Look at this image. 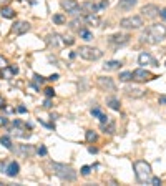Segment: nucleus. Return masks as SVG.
<instances>
[{
	"label": "nucleus",
	"mask_w": 166,
	"mask_h": 186,
	"mask_svg": "<svg viewBox=\"0 0 166 186\" xmlns=\"http://www.w3.org/2000/svg\"><path fill=\"white\" fill-rule=\"evenodd\" d=\"M164 38H166V25H163V23H153L141 35V42L150 45H156L160 42H163Z\"/></svg>",
	"instance_id": "f257e3e1"
},
{
	"label": "nucleus",
	"mask_w": 166,
	"mask_h": 186,
	"mask_svg": "<svg viewBox=\"0 0 166 186\" xmlns=\"http://www.w3.org/2000/svg\"><path fill=\"white\" fill-rule=\"evenodd\" d=\"M50 168L53 171V174H56L62 181H75L76 180V171L72 166H66V164H62V163H50Z\"/></svg>",
	"instance_id": "f03ea898"
},
{
	"label": "nucleus",
	"mask_w": 166,
	"mask_h": 186,
	"mask_svg": "<svg viewBox=\"0 0 166 186\" xmlns=\"http://www.w3.org/2000/svg\"><path fill=\"white\" fill-rule=\"evenodd\" d=\"M133 168H135L136 180H138L140 183H148V181L151 180V166L146 161H136Z\"/></svg>",
	"instance_id": "7ed1b4c3"
},
{
	"label": "nucleus",
	"mask_w": 166,
	"mask_h": 186,
	"mask_svg": "<svg viewBox=\"0 0 166 186\" xmlns=\"http://www.w3.org/2000/svg\"><path fill=\"white\" fill-rule=\"evenodd\" d=\"M78 55L83 58V60L88 62H95V60H100L103 57V52L97 47H88V45H83V47L78 48Z\"/></svg>",
	"instance_id": "20e7f679"
},
{
	"label": "nucleus",
	"mask_w": 166,
	"mask_h": 186,
	"mask_svg": "<svg viewBox=\"0 0 166 186\" xmlns=\"http://www.w3.org/2000/svg\"><path fill=\"white\" fill-rule=\"evenodd\" d=\"M120 27L126 30H138L143 27V19L140 15H131V17H125L120 20Z\"/></svg>",
	"instance_id": "39448f33"
},
{
	"label": "nucleus",
	"mask_w": 166,
	"mask_h": 186,
	"mask_svg": "<svg viewBox=\"0 0 166 186\" xmlns=\"http://www.w3.org/2000/svg\"><path fill=\"white\" fill-rule=\"evenodd\" d=\"M60 5H62V8L65 10L66 13H70V15H80V13H82V7L78 5L76 0H62Z\"/></svg>",
	"instance_id": "423d86ee"
},
{
	"label": "nucleus",
	"mask_w": 166,
	"mask_h": 186,
	"mask_svg": "<svg viewBox=\"0 0 166 186\" xmlns=\"http://www.w3.org/2000/svg\"><path fill=\"white\" fill-rule=\"evenodd\" d=\"M97 85H98V88H101L103 92H115L116 90L115 82H113V78H110V76H100V78L97 80Z\"/></svg>",
	"instance_id": "0eeeda50"
},
{
	"label": "nucleus",
	"mask_w": 166,
	"mask_h": 186,
	"mask_svg": "<svg viewBox=\"0 0 166 186\" xmlns=\"http://www.w3.org/2000/svg\"><path fill=\"white\" fill-rule=\"evenodd\" d=\"M160 7L153 5V3H148V5H144L143 8H141V13H143V17H146V19H154V17L160 15Z\"/></svg>",
	"instance_id": "6e6552de"
},
{
	"label": "nucleus",
	"mask_w": 166,
	"mask_h": 186,
	"mask_svg": "<svg viewBox=\"0 0 166 186\" xmlns=\"http://www.w3.org/2000/svg\"><path fill=\"white\" fill-rule=\"evenodd\" d=\"M153 78L154 76L144 68H136L133 72V80H136V82H146V80H153Z\"/></svg>",
	"instance_id": "1a4fd4ad"
},
{
	"label": "nucleus",
	"mask_w": 166,
	"mask_h": 186,
	"mask_svg": "<svg viewBox=\"0 0 166 186\" xmlns=\"http://www.w3.org/2000/svg\"><path fill=\"white\" fill-rule=\"evenodd\" d=\"M28 30H30V23L23 22V20H19V22H15L12 25V33H15V35H23Z\"/></svg>",
	"instance_id": "9d476101"
},
{
	"label": "nucleus",
	"mask_w": 166,
	"mask_h": 186,
	"mask_svg": "<svg viewBox=\"0 0 166 186\" xmlns=\"http://www.w3.org/2000/svg\"><path fill=\"white\" fill-rule=\"evenodd\" d=\"M130 42V35H126V33H115V35H111L110 37V43L111 45H126Z\"/></svg>",
	"instance_id": "9b49d317"
},
{
	"label": "nucleus",
	"mask_w": 166,
	"mask_h": 186,
	"mask_svg": "<svg viewBox=\"0 0 166 186\" xmlns=\"http://www.w3.org/2000/svg\"><path fill=\"white\" fill-rule=\"evenodd\" d=\"M19 171H20L19 163H17V161H10V163L5 166V171H3V173H5L7 176L13 178V176H17V174H19Z\"/></svg>",
	"instance_id": "f8f14e48"
},
{
	"label": "nucleus",
	"mask_w": 166,
	"mask_h": 186,
	"mask_svg": "<svg viewBox=\"0 0 166 186\" xmlns=\"http://www.w3.org/2000/svg\"><path fill=\"white\" fill-rule=\"evenodd\" d=\"M138 62H140V65H153V66H158V62L154 60L150 53H146V52H143V53L138 57Z\"/></svg>",
	"instance_id": "ddd939ff"
},
{
	"label": "nucleus",
	"mask_w": 166,
	"mask_h": 186,
	"mask_svg": "<svg viewBox=\"0 0 166 186\" xmlns=\"http://www.w3.org/2000/svg\"><path fill=\"white\" fill-rule=\"evenodd\" d=\"M85 22H86V25H90V27H100L101 19L97 15V13H86V15H85Z\"/></svg>",
	"instance_id": "4468645a"
},
{
	"label": "nucleus",
	"mask_w": 166,
	"mask_h": 186,
	"mask_svg": "<svg viewBox=\"0 0 166 186\" xmlns=\"http://www.w3.org/2000/svg\"><path fill=\"white\" fill-rule=\"evenodd\" d=\"M80 7H82V12H86V13H97L100 10L98 3H93V2H83Z\"/></svg>",
	"instance_id": "2eb2a0df"
},
{
	"label": "nucleus",
	"mask_w": 166,
	"mask_h": 186,
	"mask_svg": "<svg viewBox=\"0 0 166 186\" xmlns=\"http://www.w3.org/2000/svg\"><path fill=\"white\" fill-rule=\"evenodd\" d=\"M126 95L128 96H133V98H141V96H144V92L141 88H135V86H128V88L125 90Z\"/></svg>",
	"instance_id": "dca6fc26"
},
{
	"label": "nucleus",
	"mask_w": 166,
	"mask_h": 186,
	"mask_svg": "<svg viewBox=\"0 0 166 186\" xmlns=\"http://www.w3.org/2000/svg\"><path fill=\"white\" fill-rule=\"evenodd\" d=\"M136 2H138V0H120L118 2V7L121 10H131L133 7L136 5Z\"/></svg>",
	"instance_id": "f3484780"
},
{
	"label": "nucleus",
	"mask_w": 166,
	"mask_h": 186,
	"mask_svg": "<svg viewBox=\"0 0 166 186\" xmlns=\"http://www.w3.org/2000/svg\"><path fill=\"white\" fill-rule=\"evenodd\" d=\"M120 66H121V62H118V60H111V62H107V63H105L103 68L110 72V70H118Z\"/></svg>",
	"instance_id": "a211bd4d"
},
{
	"label": "nucleus",
	"mask_w": 166,
	"mask_h": 186,
	"mask_svg": "<svg viewBox=\"0 0 166 186\" xmlns=\"http://www.w3.org/2000/svg\"><path fill=\"white\" fill-rule=\"evenodd\" d=\"M107 105L111 108V110H115V111L120 110V100H118V98H115V96L108 98V100H107Z\"/></svg>",
	"instance_id": "6ab92c4d"
},
{
	"label": "nucleus",
	"mask_w": 166,
	"mask_h": 186,
	"mask_svg": "<svg viewBox=\"0 0 166 186\" xmlns=\"http://www.w3.org/2000/svg\"><path fill=\"white\" fill-rule=\"evenodd\" d=\"M82 25H86V22H85V17H83V19L76 17L75 20H72V22H70V27H72V29H80ZM80 30H82V29H80Z\"/></svg>",
	"instance_id": "aec40b11"
},
{
	"label": "nucleus",
	"mask_w": 166,
	"mask_h": 186,
	"mask_svg": "<svg viewBox=\"0 0 166 186\" xmlns=\"http://www.w3.org/2000/svg\"><path fill=\"white\" fill-rule=\"evenodd\" d=\"M101 130H103L105 133H108V135H113L115 133V123L110 120L108 123H105V125H101Z\"/></svg>",
	"instance_id": "412c9836"
},
{
	"label": "nucleus",
	"mask_w": 166,
	"mask_h": 186,
	"mask_svg": "<svg viewBox=\"0 0 166 186\" xmlns=\"http://www.w3.org/2000/svg\"><path fill=\"white\" fill-rule=\"evenodd\" d=\"M0 13H2V17H5V19H13V17H15V12H13L10 7H3V8L0 10Z\"/></svg>",
	"instance_id": "4be33fe9"
},
{
	"label": "nucleus",
	"mask_w": 166,
	"mask_h": 186,
	"mask_svg": "<svg viewBox=\"0 0 166 186\" xmlns=\"http://www.w3.org/2000/svg\"><path fill=\"white\" fill-rule=\"evenodd\" d=\"M0 145L5 146L7 150H12V140H10V136H0Z\"/></svg>",
	"instance_id": "5701e85b"
},
{
	"label": "nucleus",
	"mask_w": 166,
	"mask_h": 186,
	"mask_svg": "<svg viewBox=\"0 0 166 186\" xmlns=\"http://www.w3.org/2000/svg\"><path fill=\"white\" fill-rule=\"evenodd\" d=\"M133 80V72H123L120 73V82H130Z\"/></svg>",
	"instance_id": "b1692460"
},
{
	"label": "nucleus",
	"mask_w": 166,
	"mask_h": 186,
	"mask_svg": "<svg viewBox=\"0 0 166 186\" xmlns=\"http://www.w3.org/2000/svg\"><path fill=\"white\" fill-rule=\"evenodd\" d=\"M80 37H82L83 40H91V38H93V33H91L90 30H86V29H82L80 30Z\"/></svg>",
	"instance_id": "393cba45"
},
{
	"label": "nucleus",
	"mask_w": 166,
	"mask_h": 186,
	"mask_svg": "<svg viewBox=\"0 0 166 186\" xmlns=\"http://www.w3.org/2000/svg\"><path fill=\"white\" fill-rule=\"evenodd\" d=\"M85 138H86L88 143H93V141H97V133H95L93 130H88V131H86V136H85Z\"/></svg>",
	"instance_id": "a878e982"
},
{
	"label": "nucleus",
	"mask_w": 166,
	"mask_h": 186,
	"mask_svg": "<svg viewBox=\"0 0 166 186\" xmlns=\"http://www.w3.org/2000/svg\"><path fill=\"white\" fill-rule=\"evenodd\" d=\"M53 23H56V25H63V23H65V15H62V13L53 15Z\"/></svg>",
	"instance_id": "bb28decb"
},
{
	"label": "nucleus",
	"mask_w": 166,
	"mask_h": 186,
	"mask_svg": "<svg viewBox=\"0 0 166 186\" xmlns=\"http://www.w3.org/2000/svg\"><path fill=\"white\" fill-rule=\"evenodd\" d=\"M47 42H48V43H53L55 47H58V43H60V35H50Z\"/></svg>",
	"instance_id": "cd10ccee"
},
{
	"label": "nucleus",
	"mask_w": 166,
	"mask_h": 186,
	"mask_svg": "<svg viewBox=\"0 0 166 186\" xmlns=\"http://www.w3.org/2000/svg\"><path fill=\"white\" fill-rule=\"evenodd\" d=\"M37 153H38L40 156H47V146H45V145H40V148L37 150Z\"/></svg>",
	"instance_id": "c85d7f7f"
},
{
	"label": "nucleus",
	"mask_w": 166,
	"mask_h": 186,
	"mask_svg": "<svg viewBox=\"0 0 166 186\" xmlns=\"http://www.w3.org/2000/svg\"><path fill=\"white\" fill-rule=\"evenodd\" d=\"M33 78H35V83H40V85L45 82V78H43L42 75H38V73H35V75H33Z\"/></svg>",
	"instance_id": "c756f323"
},
{
	"label": "nucleus",
	"mask_w": 166,
	"mask_h": 186,
	"mask_svg": "<svg viewBox=\"0 0 166 186\" xmlns=\"http://www.w3.org/2000/svg\"><path fill=\"white\" fill-rule=\"evenodd\" d=\"M7 66H8V63H7V58L0 55V68H7Z\"/></svg>",
	"instance_id": "7c9ffc66"
},
{
	"label": "nucleus",
	"mask_w": 166,
	"mask_h": 186,
	"mask_svg": "<svg viewBox=\"0 0 166 186\" xmlns=\"http://www.w3.org/2000/svg\"><path fill=\"white\" fill-rule=\"evenodd\" d=\"M45 95H47V98L55 96V90L53 88H45Z\"/></svg>",
	"instance_id": "2f4dec72"
},
{
	"label": "nucleus",
	"mask_w": 166,
	"mask_h": 186,
	"mask_svg": "<svg viewBox=\"0 0 166 186\" xmlns=\"http://www.w3.org/2000/svg\"><path fill=\"white\" fill-rule=\"evenodd\" d=\"M80 171H82L83 176H88V174H90V171H91V166H83Z\"/></svg>",
	"instance_id": "473e14b6"
},
{
	"label": "nucleus",
	"mask_w": 166,
	"mask_h": 186,
	"mask_svg": "<svg viewBox=\"0 0 166 186\" xmlns=\"http://www.w3.org/2000/svg\"><path fill=\"white\" fill-rule=\"evenodd\" d=\"M98 118H100L101 125H105V123H108V121H110V117H107V115H103V113H101V115H100V117H98Z\"/></svg>",
	"instance_id": "72a5a7b5"
},
{
	"label": "nucleus",
	"mask_w": 166,
	"mask_h": 186,
	"mask_svg": "<svg viewBox=\"0 0 166 186\" xmlns=\"http://www.w3.org/2000/svg\"><path fill=\"white\" fill-rule=\"evenodd\" d=\"M151 184H153V186H160L161 184V180L158 176H153V178H151Z\"/></svg>",
	"instance_id": "f704fd0d"
},
{
	"label": "nucleus",
	"mask_w": 166,
	"mask_h": 186,
	"mask_svg": "<svg viewBox=\"0 0 166 186\" xmlns=\"http://www.w3.org/2000/svg\"><path fill=\"white\" fill-rule=\"evenodd\" d=\"M91 115H93V117H100L101 115V111H100V108H91Z\"/></svg>",
	"instance_id": "c9c22d12"
},
{
	"label": "nucleus",
	"mask_w": 166,
	"mask_h": 186,
	"mask_svg": "<svg viewBox=\"0 0 166 186\" xmlns=\"http://www.w3.org/2000/svg\"><path fill=\"white\" fill-rule=\"evenodd\" d=\"M73 38H70V37H66V38H63V43H66V45H73Z\"/></svg>",
	"instance_id": "e433bc0d"
},
{
	"label": "nucleus",
	"mask_w": 166,
	"mask_h": 186,
	"mask_svg": "<svg viewBox=\"0 0 166 186\" xmlns=\"http://www.w3.org/2000/svg\"><path fill=\"white\" fill-rule=\"evenodd\" d=\"M7 123H8V118H5V117H0V126H5Z\"/></svg>",
	"instance_id": "4c0bfd02"
},
{
	"label": "nucleus",
	"mask_w": 166,
	"mask_h": 186,
	"mask_svg": "<svg viewBox=\"0 0 166 186\" xmlns=\"http://www.w3.org/2000/svg\"><path fill=\"white\" fill-rule=\"evenodd\" d=\"M43 107H45V108H52V101H50V98H47V100L43 101Z\"/></svg>",
	"instance_id": "58836bf2"
},
{
	"label": "nucleus",
	"mask_w": 166,
	"mask_h": 186,
	"mask_svg": "<svg viewBox=\"0 0 166 186\" xmlns=\"http://www.w3.org/2000/svg\"><path fill=\"white\" fill-rule=\"evenodd\" d=\"M58 78H60V76H58V73H55V75H50L47 80H50V82H55V80H58Z\"/></svg>",
	"instance_id": "ea45409f"
},
{
	"label": "nucleus",
	"mask_w": 166,
	"mask_h": 186,
	"mask_svg": "<svg viewBox=\"0 0 166 186\" xmlns=\"http://www.w3.org/2000/svg\"><path fill=\"white\" fill-rule=\"evenodd\" d=\"M88 151H90L91 155H95V153H98V148H95V146H90V148H88Z\"/></svg>",
	"instance_id": "a19ab883"
},
{
	"label": "nucleus",
	"mask_w": 166,
	"mask_h": 186,
	"mask_svg": "<svg viewBox=\"0 0 166 186\" xmlns=\"http://www.w3.org/2000/svg\"><path fill=\"white\" fill-rule=\"evenodd\" d=\"M160 103L161 105H166V95H161V96H160Z\"/></svg>",
	"instance_id": "79ce46f5"
},
{
	"label": "nucleus",
	"mask_w": 166,
	"mask_h": 186,
	"mask_svg": "<svg viewBox=\"0 0 166 186\" xmlns=\"http://www.w3.org/2000/svg\"><path fill=\"white\" fill-rule=\"evenodd\" d=\"M17 111H19V113H27V108L25 107H19V108H17Z\"/></svg>",
	"instance_id": "37998d69"
},
{
	"label": "nucleus",
	"mask_w": 166,
	"mask_h": 186,
	"mask_svg": "<svg viewBox=\"0 0 166 186\" xmlns=\"http://www.w3.org/2000/svg\"><path fill=\"white\" fill-rule=\"evenodd\" d=\"M160 15L163 17V19L166 20V8H161V12H160Z\"/></svg>",
	"instance_id": "c03bdc74"
},
{
	"label": "nucleus",
	"mask_w": 166,
	"mask_h": 186,
	"mask_svg": "<svg viewBox=\"0 0 166 186\" xmlns=\"http://www.w3.org/2000/svg\"><path fill=\"white\" fill-rule=\"evenodd\" d=\"M3 107H5V100H3L2 96H0V108H3Z\"/></svg>",
	"instance_id": "a18cd8bd"
},
{
	"label": "nucleus",
	"mask_w": 166,
	"mask_h": 186,
	"mask_svg": "<svg viewBox=\"0 0 166 186\" xmlns=\"http://www.w3.org/2000/svg\"><path fill=\"white\" fill-rule=\"evenodd\" d=\"M0 76H2V72H0Z\"/></svg>",
	"instance_id": "49530a36"
},
{
	"label": "nucleus",
	"mask_w": 166,
	"mask_h": 186,
	"mask_svg": "<svg viewBox=\"0 0 166 186\" xmlns=\"http://www.w3.org/2000/svg\"><path fill=\"white\" fill-rule=\"evenodd\" d=\"M164 65H166V63H164Z\"/></svg>",
	"instance_id": "de8ad7c7"
}]
</instances>
